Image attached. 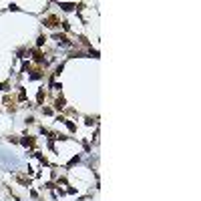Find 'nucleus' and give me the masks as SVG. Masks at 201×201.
I'll use <instances>...</instances> for the list:
<instances>
[{
    "mask_svg": "<svg viewBox=\"0 0 201 201\" xmlns=\"http://www.w3.org/2000/svg\"><path fill=\"white\" fill-rule=\"evenodd\" d=\"M36 44H38V46H42V44H44V36H38V40H36Z\"/></svg>",
    "mask_w": 201,
    "mask_h": 201,
    "instance_id": "9",
    "label": "nucleus"
},
{
    "mask_svg": "<svg viewBox=\"0 0 201 201\" xmlns=\"http://www.w3.org/2000/svg\"><path fill=\"white\" fill-rule=\"evenodd\" d=\"M60 8H62V10H67V12H70V10L76 8V4H74V2H60Z\"/></svg>",
    "mask_w": 201,
    "mask_h": 201,
    "instance_id": "2",
    "label": "nucleus"
},
{
    "mask_svg": "<svg viewBox=\"0 0 201 201\" xmlns=\"http://www.w3.org/2000/svg\"><path fill=\"white\" fill-rule=\"evenodd\" d=\"M32 79H34V80L40 79V73H38V70H34V73H32Z\"/></svg>",
    "mask_w": 201,
    "mask_h": 201,
    "instance_id": "12",
    "label": "nucleus"
},
{
    "mask_svg": "<svg viewBox=\"0 0 201 201\" xmlns=\"http://www.w3.org/2000/svg\"><path fill=\"white\" fill-rule=\"evenodd\" d=\"M54 40H58L60 44H64V46H70V40H67L64 34H54Z\"/></svg>",
    "mask_w": 201,
    "mask_h": 201,
    "instance_id": "1",
    "label": "nucleus"
},
{
    "mask_svg": "<svg viewBox=\"0 0 201 201\" xmlns=\"http://www.w3.org/2000/svg\"><path fill=\"white\" fill-rule=\"evenodd\" d=\"M32 56H34V60H36V62H44V56H42V52H40V50H34Z\"/></svg>",
    "mask_w": 201,
    "mask_h": 201,
    "instance_id": "5",
    "label": "nucleus"
},
{
    "mask_svg": "<svg viewBox=\"0 0 201 201\" xmlns=\"http://www.w3.org/2000/svg\"><path fill=\"white\" fill-rule=\"evenodd\" d=\"M42 99H44V91H38V94H36V100H38V103H42Z\"/></svg>",
    "mask_w": 201,
    "mask_h": 201,
    "instance_id": "7",
    "label": "nucleus"
},
{
    "mask_svg": "<svg viewBox=\"0 0 201 201\" xmlns=\"http://www.w3.org/2000/svg\"><path fill=\"white\" fill-rule=\"evenodd\" d=\"M44 24H46V26H50V28H54L56 24H58V18H56V16H48V18L44 20Z\"/></svg>",
    "mask_w": 201,
    "mask_h": 201,
    "instance_id": "3",
    "label": "nucleus"
},
{
    "mask_svg": "<svg viewBox=\"0 0 201 201\" xmlns=\"http://www.w3.org/2000/svg\"><path fill=\"white\" fill-rule=\"evenodd\" d=\"M20 143H22L24 147H34V139H32V137H22Z\"/></svg>",
    "mask_w": 201,
    "mask_h": 201,
    "instance_id": "4",
    "label": "nucleus"
},
{
    "mask_svg": "<svg viewBox=\"0 0 201 201\" xmlns=\"http://www.w3.org/2000/svg\"><path fill=\"white\" fill-rule=\"evenodd\" d=\"M18 99H20V100H24V99H26V93H24V91H20V94H18Z\"/></svg>",
    "mask_w": 201,
    "mask_h": 201,
    "instance_id": "11",
    "label": "nucleus"
},
{
    "mask_svg": "<svg viewBox=\"0 0 201 201\" xmlns=\"http://www.w3.org/2000/svg\"><path fill=\"white\" fill-rule=\"evenodd\" d=\"M54 107L58 109V111H60V109H62V107H64V97H58V99L54 100Z\"/></svg>",
    "mask_w": 201,
    "mask_h": 201,
    "instance_id": "6",
    "label": "nucleus"
},
{
    "mask_svg": "<svg viewBox=\"0 0 201 201\" xmlns=\"http://www.w3.org/2000/svg\"><path fill=\"white\" fill-rule=\"evenodd\" d=\"M79 161H80V157H79V155H76V157H73V159L68 161V165H74V163H79Z\"/></svg>",
    "mask_w": 201,
    "mask_h": 201,
    "instance_id": "8",
    "label": "nucleus"
},
{
    "mask_svg": "<svg viewBox=\"0 0 201 201\" xmlns=\"http://www.w3.org/2000/svg\"><path fill=\"white\" fill-rule=\"evenodd\" d=\"M8 88V82H0V91H6Z\"/></svg>",
    "mask_w": 201,
    "mask_h": 201,
    "instance_id": "10",
    "label": "nucleus"
}]
</instances>
